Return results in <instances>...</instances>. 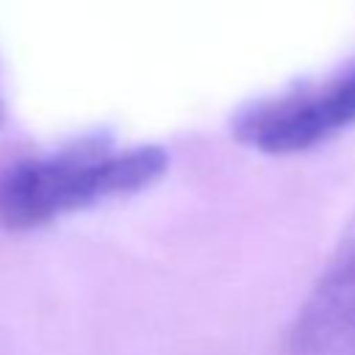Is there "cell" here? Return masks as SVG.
Listing matches in <instances>:
<instances>
[{
  "instance_id": "277c9868",
  "label": "cell",
  "mask_w": 355,
  "mask_h": 355,
  "mask_svg": "<svg viewBox=\"0 0 355 355\" xmlns=\"http://www.w3.org/2000/svg\"><path fill=\"white\" fill-rule=\"evenodd\" d=\"M0 119H3V111H0Z\"/></svg>"
},
{
  "instance_id": "7a4b0ae2",
  "label": "cell",
  "mask_w": 355,
  "mask_h": 355,
  "mask_svg": "<svg viewBox=\"0 0 355 355\" xmlns=\"http://www.w3.org/2000/svg\"><path fill=\"white\" fill-rule=\"evenodd\" d=\"M355 125V69L324 89L252 105L236 119V139L269 155L305 153Z\"/></svg>"
},
{
  "instance_id": "6da1fadb",
  "label": "cell",
  "mask_w": 355,
  "mask_h": 355,
  "mask_svg": "<svg viewBox=\"0 0 355 355\" xmlns=\"http://www.w3.org/2000/svg\"><path fill=\"white\" fill-rule=\"evenodd\" d=\"M169 166L155 144L111 150L103 141H80L47 158H28L0 172V225L31 230L61 214L153 186Z\"/></svg>"
},
{
  "instance_id": "3957f363",
  "label": "cell",
  "mask_w": 355,
  "mask_h": 355,
  "mask_svg": "<svg viewBox=\"0 0 355 355\" xmlns=\"http://www.w3.org/2000/svg\"><path fill=\"white\" fill-rule=\"evenodd\" d=\"M288 355H355V214L297 313Z\"/></svg>"
}]
</instances>
